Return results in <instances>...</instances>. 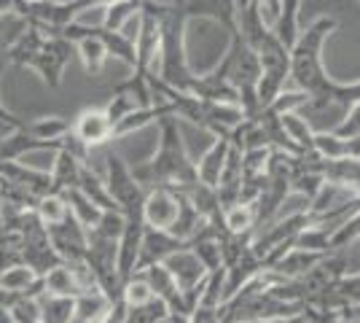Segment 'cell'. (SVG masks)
I'll return each mask as SVG.
<instances>
[{"mask_svg": "<svg viewBox=\"0 0 360 323\" xmlns=\"http://www.w3.org/2000/svg\"><path fill=\"white\" fill-rule=\"evenodd\" d=\"M333 30H336V19L320 16L307 30L299 32V41L290 49V84L309 94L307 108H312V110H323L330 106L347 110L349 106L360 103V81L339 84L326 76L323 46Z\"/></svg>", "mask_w": 360, "mask_h": 323, "instance_id": "6da1fadb", "label": "cell"}, {"mask_svg": "<svg viewBox=\"0 0 360 323\" xmlns=\"http://www.w3.org/2000/svg\"><path fill=\"white\" fill-rule=\"evenodd\" d=\"M159 146L156 154H150L148 159L137 162L132 167L135 181L146 191L165 186V189H175V191H186L188 186L196 184V165L186 143H183V132H180V119L175 116H165L159 119Z\"/></svg>", "mask_w": 360, "mask_h": 323, "instance_id": "7a4b0ae2", "label": "cell"}, {"mask_svg": "<svg viewBox=\"0 0 360 323\" xmlns=\"http://www.w3.org/2000/svg\"><path fill=\"white\" fill-rule=\"evenodd\" d=\"M105 186L108 194L119 205L124 215L143 213V200H146V189L137 184L132 167L124 162L121 154H108L105 156Z\"/></svg>", "mask_w": 360, "mask_h": 323, "instance_id": "3957f363", "label": "cell"}, {"mask_svg": "<svg viewBox=\"0 0 360 323\" xmlns=\"http://www.w3.org/2000/svg\"><path fill=\"white\" fill-rule=\"evenodd\" d=\"M46 234H49L51 248L57 251L60 262H81L86 256V229L75 221L73 215L62 218L60 224H54V227H46Z\"/></svg>", "mask_w": 360, "mask_h": 323, "instance_id": "277c9868", "label": "cell"}, {"mask_svg": "<svg viewBox=\"0 0 360 323\" xmlns=\"http://www.w3.org/2000/svg\"><path fill=\"white\" fill-rule=\"evenodd\" d=\"M175 218H178V191L165 186L148 189L143 200V224L150 229L169 232Z\"/></svg>", "mask_w": 360, "mask_h": 323, "instance_id": "5b68a950", "label": "cell"}, {"mask_svg": "<svg viewBox=\"0 0 360 323\" xmlns=\"http://www.w3.org/2000/svg\"><path fill=\"white\" fill-rule=\"evenodd\" d=\"M162 264L167 267V272L175 277L180 291H196L207 280V270L202 267V262L196 259L194 251L188 246L175 251V253H169L167 259H162Z\"/></svg>", "mask_w": 360, "mask_h": 323, "instance_id": "8992f818", "label": "cell"}, {"mask_svg": "<svg viewBox=\"0 0 360 323\" xmlns=\"http://www.w3.org/2000/svg\"><path fill=\"white\" fill-rule=\"evenodd\" d=\"M70 132L81 140L86 148H100L108 140H113V124L103 108H86L78 113V119L70 124Z\"/></svg>", "mask_w": 360, "mask_h": 323, "instance_id": "52a82bcc", "label": "cell"}, {"mask_svg": "<svg viewBox=\"0 0 360 323\" xmlns=\"http://www.w3.org/2000/svg\"><path fill=\"white\" fill-rule=\"evenodd\" d=\"M0 291L11 293V296H38L44 293V280L32 267L19 262L0 272Z\"/></svg>", "mask_w": 360, "mask_h": 323, "instance_id": "ba28073f", "label": "cell"}, {"mask_svg": "<svg viewBox=\"0 0 360 323\" xmlns=\"http://www.w3.org/2000/svg\"><path fill=\"white\" fill-rule=\"evenodd\" d=\"M180 248H186V243L175 240L169 232L150 229V227H146V232H143V246H140V259H137L135 272H140V270H143V267H148V264L162 262V259H167L169 253H175V251H180Z\"/></svg>", "mask_w": 360, "mask_h": 323, "instance_id": "9c48e42d", "label": "cell"}, {"mask_svg": "<svg viewBox=\"0 0 360 323\" xmlns=\"http://www.w3.org/2000/svg\"><path fill=\"white\" fill-rule=\"evenodd\" d=\"M229 138L226 135H215L212 143L207 146V151L199 156V162L196 165V181L205 186H210L215 189L218 181H221V172H224V162H226V154H229Z\"/></svg>", "mask_w": 360, "mask_h": 323, "instance_id": "30bf717a", "label": "cell"}, {"mask_svg": "<svg viewBox=\"0 0 360 323\" xmlns=\"http://www.w3.org/2000/svg\"><path fill=\"white\" fill-rule=\"evenodd\" d=\"M326 253H315V251H304V248H290L283 259L271 264L269 270H274L277 275L288 277V280H301L312 267H315Z\"/></svg>", "mask_w": 360, "mask_h": 323, "instance_id": "8fae6325", "label": "cell"}, {"mask_svg": "<svg viewBox=\"0 0 360 323\" xmlns=\"http://www.w3.org/2000/svg\"><path fill=\"white\" fill-rule=\"evenodd\" d=\"M205 224H207V221L199 215V210L188 202V197L178 191V218H175V224L169 227V234H172L175 240H180V243H186V246H188L196 234L202 232Z\"/></svg>", "mask_w": 360, "mask_h": 323, "instance_id": "7c38bea8", "label": "cell"}, {"mask_svg": "<svg viewBox=\"0 0 360 323\" xmlns=\"http://www.w3.org/2000/svg\"><path fill=\"white\" fill-rule=\"evenodd\" d=\"M301 3H304V0H280V16H277V25L271 27L274 38H277V41L288 49V51H290V49H293V44L299 41Z\"/></svg>", "mask_w": 360, "mask_h": 323, "instance_id": "4fadbf2b", "label": "cell"}, {"mask_svg": "<svg viewBox=\"0 0 360 323\" xmlns=\"http://www.w3.org/2000/svg\"><path fill=\"white\" fill-rule=\"evenodd\" d=\"M280 124L301 156L315 154V129H312L309 119H304L301 113H285V116H280Z\"/></svg>", "mask_w": 360, "mask_h": 323, "instance_id": "5bb4252c", "label": "cell"}, {"mask_svg": "<svg viewBox=\"0 0 360 323\" xmlns=\"http://www.w3.org/2000/svg\"><path fill=\"white\" fill-rule=\"evenodd\" d=\"M60 194H62V200H65V205H68V213L73 215L84 229L89 232L97 227V221H100V215H103V208H97V205H94L84 191H78V189H65Z\"/></svg>", "mask_w": 360, "mask_h": 323, "instance_id": "9a60e30c", "label": "cell"}, {"mask_svg": "<svg viewBox=\"0 0 360 323\" xmlns=\"http://www.w3.org/2000/svg\"><path fill=\"white\" fill-rule=\"evenodd\" d=\"M62 146L60 143H35L30 146L25 154L16 159V165H22L30 172H41V175H51V170L57 165V156H60Z\"/></svg>", "mask_w": 360, "mask_h": 323, "instance_id": "2e32d148", "label": "cell"}, {"mask_svg": "<svg viewBox=\"0 0 360 323\" xmlns=\"http://www.w3.org/2000/svg\"><path fill=\"white\" fill-rule=\"evenodd\" d=\"M75 51H78V57H81L89 76H100L103 73V68H105L108 62V49H105V41L100 38V30L78 38L75 41Z\"/></svg>", "mask_w": 360, "mask_h": 323, "instance_id": "e0dca14e", "label": "cell"}, {"mask_svg": "<svg viewBox=\"0 0 360 323\" xmlns=\"http://www.w3.org/2000/svg\"><path fill=\"white\" fill-rule=\"evenodd\" d=\"M25 132L38 143H62L65 135H70V122L62 116H41L35 122L25 124Z\"/></svg>", "mask_w": 360, "mask_h": 323, "instance_id": "ac0fdd59", "label": "cell"}, {"mask_svg": "<svg viewBox=\"0 0 360 323\" xmlns=\"http://www.w3.org/2000/svg\"><path fill=\"white\" fill-rule=\"evenodd\" d=\"M41 280H44V293H51V296H68V299H73L75 293H78L73 270H70V264L65 262L51 267L46 275H41Z\"/></svg>", "mask_w": 360, "mask_h": 323, "instance_id": "d6986e66", "label": "cell"}, {"mask_svg": "<svg viewBox=\"0 0 360 323\" xmlns=\"http://www.w3.org/2000/svg\"><path fill=\"white\" fill-rule=\"evenodd\" d=\"M224 227L231 234H255V202H237L224 210Z\"/></svg>", "mask_w": 360, "mask_h": 323, "instance_id": "ffe728a7", "label": "cell"}, {"mask_svg": "<svg viewBox=\"0 0 360 323\" xmlns=\"http://www.w3.org/2000/svg\"><path fill=\"white\" fill-rule=\"evenodd\" d=\"M78 175H81V162L68 151H60L57 165L51 170V189L60 194L65 189H75L78 186Z\"/></svg>", "mask_w": 360, "mask_h": 323, "instance_id": "44dd1931", "label": "cell"}, {"mask_svg": "<svg viewBox=\"0 0 360 323\" xmlns=\"http://www.w3.org/2000/svg\"><path fill=\"white\" fill-rule=\"evenodd\" d=\"M38 308H41V323H70L73 321V299H68V296L38 293Z\"/></svg>", "mask_w": 360, "mask_h": 323, "instance_id": "7402d4cb", "label": "cell"}, {"mask_svg": "<svg viewBox=\"0 0 360 323\" xmlns=\"http://www.w3.org/2000/svg\"><path fill=\"white\" fill-rule=\"evenodd\" d=\"M271 151L274 148H269V146H258V148L242 151V181H264Z\"/></svg>", "mask_w": 360, "mask_h": 323, "instance_id": "603a6c76", "label": "cell"}, {"mask_svg": "<svg viewBox=\"0 0 360 323\" xmlns=\"http://www.w3.org/2000/svg\"><path fill=\"white\" fill-rule=\"evenodd\" d=\"M100 38L105 41L108 57H116V60L124 62L129 70H135L137 54H135V44H132V41H127L121 32H113V30H100Z\"/></svg>", "mask_w": 360, "mask_h": 323, "instance_id": "cb8c5ba5", "label": "cell"}, {"mask_svg": "<svg viewBox=\"0 0 360 323\" xmlns=\"http://www.w3.org/2000/svg\"><path fill=\"white\" fill-rule=\"evenodd\" d=\"M35 215H38V221L44 224V227H54V224H60L62 218H68V205L62 200V194L57 191H51V194H46L38 200L35 205Z\"/></svg>", "mask_w": 360, "mask_h": 323, "instance_id": "d4e9b609", "label": "cell"}, {"mask_svg": "<svg viewBox=\"0 0 360 323\" xmlns=\"http://www.w3.org/2000/svg\"><path fill=\"white\" fill-rule=\"evenodd\" d=\"M150 299H156V296H153L150 286L146 283V277L140 275V272H135L129 280H124L121 302H124L127 308H143V305H148Z\"/></svg>", "mask_w": 360, "mask_h": 323, "instance_id": "484cf974", "label": "cell"}, {"mask_svg": "<svg viewBox=\"0 0 360 323\" xmlns=\"http://www.w3.org/2000/svg\"><path fill=\"white\" fill-rule=\"evenodd\" d=\"M307 106H309V94L293 87V89H283V92L277 94L266 106V110H271L274 116H285V113H299L301 108Z\"/></svg>", "mask_w": 360, "mask_h": 323, "instance_id": "4316f807", "label": "cell"}, {"mask_svg": "<svg viewBox=\"0 0 360 323\" xmlns=\"http://www.w3.org/2000/svg\"><path fill=\"white\" fill-rule=\"evenodd\" d=\"M140 14V0H110L105 11V27L103 30H119L127 19Z\"/></svg>", "mask_w": 360, "mask_h": 323, "instance_id": "83f0119b", "label": "cell"}, {"mask_svg": "<svg viewBox=\"0 0 360 323\" xmlns=\"http://www.w3.org/2000/svg\"><path fill=\"white\" fill-rule=\"evenodd\" d=\"M358 240H360V208L347 218L345 224L336 227V232L330 234V248L333 251H345L347 246H352Z\"/></svg>", "mask_w": 360, "mask_h": 323, "instance_id": "f1b7e54d", "label": "cell"}, {"mask_svg": "<svg viewBox=\"0 0 360 323\" xmlns=\"http://www.w3.org/2000/svg\"><path fill=\"white\" fill-rule=\"evenodd\" d=\"M330 289L339 296L342 305H358L360 308V272H349V275H345Z\"/></svg>", "mask_w": 360, "mask_h": 323, "instance_id": "f546056e", "label": "cell"}, {"mask_svg": "<svg viewBox=\"0 0 360 323\" xmlns=\"http://www.w3.org/2000/svg\"><path fill=\"white\" fill-rule=\"evenodd\" d=\"M330 132H333V135H339V138H345V140L358 138L360 135V103L347 108L345 116L339 119V124H336Z\"/></svg>", "mask_w": 360, "mask_h": 323, "instance_id": "4dcf8cb0", "label": "cell"}, {"mask_svg": "<svg viewBox=\"0 0 360 323\" xmlns=\"http://www.w3.org/2000/svg\"><path fill=\"white\" fill-rule=\"evenodd\" d=\"M137 108V103L129 97V94H124V92H113V97L108 100V106L103 108L108 113V119H110V124H116V122H121L127 113H132Z\"/></svg>", "mask_w": 360, "mask_h": 323, "instance_id": "1f68e13d", "label": "cell"}, {"mask_svg": "<svg viewBox=\"0 0 360 323\" xmlns=\"http://www.w3.org/2000/svg\"><path fill=\"white\" fill-rule=\"evenodd\" d=\"M250 6L258 11L261 22H264L269 30L277 25V16H280V0H250Z\"/></svg>", "mask_w": 360, "mask_h": 323, "instance_id": "d6a6232c", "label": "cell"}, {"mask_svg": "<svg viewBox=\"0 0 360 323\" xmlns=\"http://www.w3.org/2000/svg\"><path fill=\"white\" fill-rule=\"evenodd\" d=\"M188 323H221V308H207V305H196L188 315Z\"/></svg>", "mask_w": 360, "mask_h": 323, "instance_id": "836d02e7", "label": "cell"}, {"mask_svg": "<svg viewBox=\"0 0 360 323\" xmlns=\"http://www.w3.org/2000/svg\"><path fill=\"white\" fill-rule=\"evenodd\" d=\"M258 323H309V321H307L304 310H299L293 315H280V318H269V321H258Z\"/></svg>", "mask_w": 360, "mask_h": 323, "instance_id": "e575fe53", "label": "cell"}, {"mask_svg": "<svg viewBox=\"0 0 360 323\" xmlns=\"http://www.w3.org/2000/svg\"><path fill=\"white\" fill-rule=\"evenodd\" d=\"M159 323H188V318H186V315H175V312H167Z\"/></svg>", "mask_w": 360, "mask_h": 323, "instance_id": "d590c367", "label": "cell"}, {"mask_svg": "<svg viewBox=\"0 0 360 323\" xmlns=\"http://www.w3.org/2000/svg\"><path fill=\"white\" fill-rule=\"evenodd\" d=\"M14 14V0H0V16Z\"/></svg>", "mask_w": 360, "mask_h": 323, "instance_id": "8d00e7d4", "label": "cell"}, {"mask_svg": "<svg viewBox=\"0 0 360 323\" xmlns=\"http://www.w3.org/2000/svg\"><path fill=\"white\" fill-rule=\"evenodd\" d=\"M0 227H3V197H0Z\"/></svg>", "mask_w": 360, "mask_h": 323, "instance_id": "74e56055", "label": "cell"}, {"mask_svg": "<svg viewBox=\"0 0 360 323\" xmlns=\"http://www.w3.org/2000/svg\"><path fill=\"white\" fill-rule=\"evenodd\" d=\"M0 186H3V178H0Z\"/></svg>", "mask_w": 360, "mask_h": 323, "instance_id": "f35d334b", "label": "cell"}]
</instances>
